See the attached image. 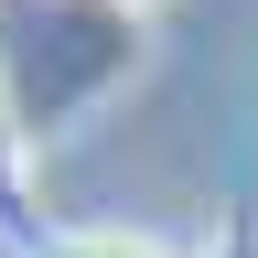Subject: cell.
<instances>
[{
    "label": "cell",
    "mask_w": 258,
    "mask_h": 258,
    "mask_svg": "<svg viewBox=\"0 0 258 258\" xmlns=\"http://www.w3.org/2000/svg\"><path fill=\"white\" fill-rule=\"evenodd\" d=\"M32 140H22V108H11V76H0V247H43V226H32Z\"/></svg>",
    "instance_id": "1"
},
{
    "label": "cell",
    "mask_w": 258,
    "mask_h": 258,
    "mask_svg": "<svg viewBox=\"0 0 258 258\" xmlns=\"http://www.w3.org/2000/svg\"><path fill=\"white\" fill-rule=\"evenodd\" d=\"M108 11H129V22H151V11H172V0H108Z\"/></svg>",
    "instance_id": "4"
},
{
    "label": "cell",
    "mask_w": 258,
    "mask_h": 258,
    "mask_svg": "<svg viewBox=\"0 0 258 258\" xmlns=\"http://www.w3.org/2000/svg\"><path fill=\"white\" fill-rule=\"evenodd\" d=\"M205 258H258V205H226L215 237H205Z\"/></svg>",
    "instance_id": "3"
},
{
    "label": "cell",
    "mask_w": 258,
    "mask_h": 258,
    "mask_svg": "<svg viewBox=\"0 0 258 258\" xmlns=\"http://www.w3.org/2000/svg\"><path fill=\"white\" fill-rule=\"evenodd\" d=\"M32 258H172L161 237H43Z\"/></svg>",
    "instance_id": "2"
}]
</instances>
